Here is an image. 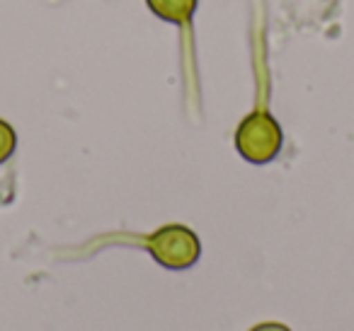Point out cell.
<instances>
[{
    "label": "cell",
    "mask_w": 354,
    "mask_h": 331,
    "mask_svg": "<svg viewBox=\"0 0 354 331\" xmlns=\"http://www.w3.org/2000/svg\"><path fill=\"white\" fill-rule=\"evenodd\" d=\"M281 143H284V133H281L279 121L265 107L248 114L236 128V150L250 165L272 162L279 155Z\"/></svg>",
    "instance_id": "obj_1"
},
{
    "label": "cell",
    "mask_w": 354,
    "mask_h": 331,
    "mask_svg": "<svg viewBox=\"0 0 354 331\" xmlns=\"http://www.w3.org/2000/svg\"><path fill=\"white\" fill-rule=\"evenodd\" d=\"M146 249L160 266L172 271H185L192 268L202 257V242L197 232H192L185 225H162L153 234L146 237Z\"/></svg>",
    "instance_id": "obj_2"
},
{
    "label": "cell",
    "mask_w": 354,
    "mask_h": 331,
    "mask_svg": "<svg viewBox=\"0 0 354 331\" xmlns=\"http://www.w3.org/2000/svg\"><path fill=\"white\" fill-rule=\"evenodd\" d=\"M148 10L162 22H170L183 30V68L187 78L197 75V46H194V30L192 22L197 15L199 0H146Z\"/></svg>",
    "instance_id": "obj_3"
},
{
    "label": "cell",
    "mask_w": 354,
    "mask_h": 331,
    "mask_svg": "<svg viewBox=\"0 0 354 331\" xmlns=\"http://www.w3.org/2000/svg\"><path fill=\"white\" fill-rule=\"evenodd\" d=\"M15 148H17L15 128H12L8 121H3V119H0V165L10 160L12 152H15Z\"/></svg>",
    "instance_id": "obj_4"
},
{
    "label": "cell",
    "mask_w": 354,
    "mask_h": 331,
    "mask_svg": "<svg viewBox=\"0 0 354 331\" xmlns=\"http://www.w3.org/2000/svg\"><path fill=\"white\" fill-rule=\"evenodd\" d=\"M250 331H291V329L284 324H277V321H265V324L255 326V329H250Z\"/></svg>",
    "instance_id": "obj_5"
}]
</instances>
